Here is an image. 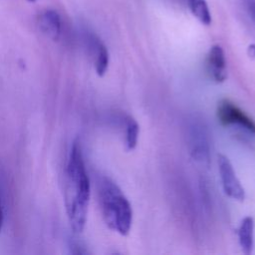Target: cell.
<instances>
[{"label":"cell","mask_w":255,"mask_h":255,"mask_svg":"<svg viewBox=\"0 0 255 255\" xmlns=\"http://www.w3.org/2000/svg\"><path fill=\"white\" fill-rule=\"evenodd\" d=\"M138 132H139V127L137 122L133 118L128 117L126 121V139H125V145L128 151L132 150L136 146Z\"/></svg>","instance_id":"cell-11"},{"label":"cell","mask_w":255,"mask_h":255,"mask_svg":"<svg viewBox=\"0 0 255 255\" xmlns=\"http://www.w3.org/2000/svg\"><path fill=\"white\" fill-rule=\"evenodd\" d=\"M27 1H28V2H32V3H33V2H36L37 0H27Z\"/></svg>","instance_id":"cell-15"},{"label":"cell","mask_w":255,"mask_h":255,"mask_svg":"<svg viewBox=\"0 0 255 255\" xmlns=\"http://www.w3.org/2000/svg\"><path fill=\"white\" fill-rule=\"evenodd\" d=\"M247 6H248V10H249L252 18L255 20V0H248Z\"/></svg>","instance_id":"cell-12"},{"label":"cell","mask_w":255,"mask_h":255,"mask_svg":"<svg viewBox=\"0 0 255 255\" xmlns=\"http://www.w3.org/2000/svg\"><path fill=\"white\" fill-rule=\"evenodd\" d=\"M217 117L223 126L236 125L255 134V122L229 100L220 101L217 107Z\"/></svg>","instance_id":"cell-3"},{"label":"cell","mask_w":255,"mask_h":255,"mask_svg":"<svg viewBox=\"0 0 255 255\" xmlns=\"http://www.w3.org/2000/svg\"><path fill=\"white\" fill-rule=\"evenodd\" d=\"M99 200L107 226L128 235L132 222V209L121 188L110 178L104 177L99 183Z\"/></svg>","instance_id":"cell-2"},{"label":"cell","mask_w":255,"mask_h":255,"mask_svg":"<svg viewBox=\"0 0 255 255\" xmlns=\"http://www.w3.org/2000/svg\"><path fill=\"white\" fill-rule=\"evenodd\" d=\"M238 239L242 251L251 254L254 247V219L251 216L242 219L238 229Z\"/></svg>","instance_id":"cell-9"},{"label":"cell","mask_w":255,"mask_h":255,"mask_svg":"<svg viewBox=\"0 0 255 255\" xmlns=\"http://www.w3.org/2000/svg\"><path fill=\"white\" fill-rule=\"evenodd\" d=\"M91 185L81 144L73 142L64 175V203L66 213L75 233H81L86 225Z\"/></svg>","instance_id":"cell-1"},{"label":"cell","mask_w":255,"mask_h":255,"mask_svg":"<svg viewBox=\"0 0 255 255\" xmlns=\"http://www.w3.org/2000/svg\"><path fill=\"white\" fill-rule=\"evenodd\" d=\"M42 33L53 41H58L62 35V19L60 14L53 9L42 11L37 19Z\"/></svg>","instance_id":"cell-6"},{"label":"cell","mask_w":255,"mask_h":255,"mask_svg":"<svg viewBox=\"0 0 255 255\" xmlns=\"http://www.w3.org/2000/svg\"><path fill=\"white\" fill-rule=\"evenodd\" d=\"M190 149L191 154L196 160L208 161L209 145L204 128L201 126L195 125L190 132Z\"/></svg>","instance_id":"cell-7"},{"label":"cell","mask_w":255,"mask_h":255,"mask_svg":"<svg viewBox=\"0 0 255 255\" xmlns=\"http://www.w3.org/2000/svg\"><path fill=\"white\" fill-rule=\"evenodd\" d=\"M217 163L225 194L235 200L243 201L245 199L244 188L237 178L234 168L228 157L219 153L217 155Z\"/></svg>","instance_id":"cell-4"},{"label":"cell","mask_w":255,"mask_h":255,"mask_svg":"<svg viewBox=\"0 0 255 255\" xmlns=\"http://www.w3.org/2000/svg\"><path fill=\"white\" fill-rule=\"evenodd\" d=\"M191 13L204 25H210L211 14L205 0H187Z\"/></svg>","instance_id":"cell-10"},{"label":"cell","mask_w":255,"mask_h":255,"mask_svg":"<svg viewBox=\"0 0 255 255\" xmlns=\"http://www.w3.org/2000/svg\"><path fill=\"white\" fill-rule=\"evenodd\" d=\"M89 46L93 52L94 55V61H95V70L98 76L103 77L109 67V52L107 47L104 43L100 41L95 36L89 37Z\"/></svg>","instance_id":"cell-8"},{"label":"cell","mask_w":255,"mask_h":255,"mask_svg":"<svg viewBox=\"0 0 255 255\" xmlns=\"http://www.w3.org/2000/svg\"><path fill=\"white\" fill-rule=\"evenodd\" d=\"M248 55L252 58H255V45L251 44L248 48Z\"/></svg>","instance_id":"cell-14"},{"label":"cell","mask_w":255,"mask_h":255,"mask_svg":"<svg viewBox=\"0 0 255 255\" xmlns=\"http://www.w3.org/2000/svg\"><path fill=\"white\" fill-rule=\"evenodd\" d=\"M207 70L216 83H222L227 78L225 54L220 45H213L207 55Z\"/></svg>","instance_id":"cell-5"},{"label":"cell","mask_w":255,"mask_h":255,"mask_svg":"<svg viewBox=\"0 0 255 255\" xmlns=\"http://www.w3.org/2000/svg\"><path fill=\"white\" fill-rule=\"evenodd\" d=\"M3 223H4V211H3L2 201H1V197H0V232L3 227Z\"/></svg>","instance_id":"cell-13"}]
</instances>
